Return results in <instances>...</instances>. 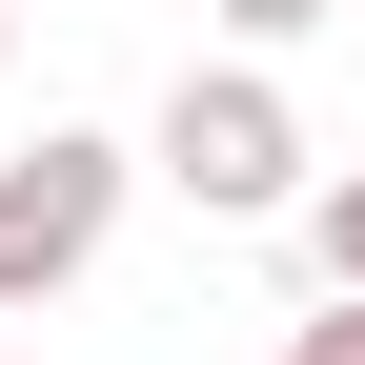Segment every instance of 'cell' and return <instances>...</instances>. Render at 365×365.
Segmentation results:
<instances>
[{
  "mask_svg": "<svg viewBox=\"0 0 365 365\" xmlns=\"http://www.w3.org/2000/svg\"><path fill=\"white\" fill-rule=\"evenodd\" d=\"M163 182H182L203 223L304 203V122H284V81H264V61H182V102H163Z\"/></svg>",
  "mask_w": 365,
  "mask_h": 365,
  "instance_id": "obj_1",
  "label": "cell"
},
{
  "mask_svg": "<svg viewBox=\"0 0 365 365\" xmlns=\"http://www.w3.org/2000/svg\"><path fill=\"white\" fill-rule=\"evenodd\" d=\"M102 223H122V143L41 122V143L0 163V325H21V304H61L81 264H102Z\"/></svg>",
  "mask_w": 365,
  "mask_h": 365,
  "instance_id": "obj_2",
  "label": "cell"
},
{
  "mask_svg": "<svg viewBox=\"0 0 365 365\" xmlns=\"http://www.w3.org/2000/svg\"><path fill=\"white\" fill-rule=\"evenodd\" d=\"M304 264H325V304H365V182H304Z\"/></svg>",
  "mask_w": 365,
  "mask_h": 365,
  "instance_id": "obj_3",
  "label": "cell"
},
{
  "mask_svg": "<svg viewBox=\"0 0 365 365\" xmlns=\"http://www.w3.org/2000/svg\"><path fill=\"white\" fill-rule=\"evenodd\" d=\"M284 365H365V304H325V325H284Z\"/></svg>",
  "mask_w": 365,
  "mask_h": 365,
  "instance_id": "obj_4",
  "label": "cell"
},
{
  "mask_svg": "<svg viewBox=\"0 0 365 365\" xmlns=\"http://www.w3.org/2000/svg\"><path fill=\"white\" fill-rule=\"evenodd\" d=\"M223 21H244V41H304V21H345V0H223Z\"/></svg>",
  "mask_w": 365,
  "mask_h": 365,
  "instance_id": "obj_5",
  "label": "cell"
},
{
  "mask_svg": "<svg viewBox=\"0 0 365 365\" xmlns=\"http://www.w3.org/2000/svg\"><path fill=\"white\" fill-rule=\"evenodd\" d=\"M0 61H21V0H0Z\"/></svg>",
  "mask_w": 365,
  "mask_h": 365,
  "instance_id": "obj_6",
  "label": "cell"
},
{
  "mask_svg": "<svg viewBox=\"0 0 365 365\" xmlns=\"http://www.w3.org/2000/svg\"><path fill=\"white\" fill-rule=\"evenodd\" d=\"M0 365H21V345H0Z\"/></svg>",
  "mask_w": 365,
  "mask_h": 365,
  "instance_id": "obj_7",
  "label": "cell"
}]
</instances>
